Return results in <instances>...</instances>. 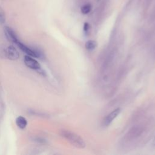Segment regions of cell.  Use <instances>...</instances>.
Instances as JSON below:
<instances>
[{
  "label": "cell",
  "mask_w": 155,
  "mask_h": 155,
  "mask_svg": "<svg viewBox=\"0 0 155 155\" xmlns=\"http://www.w3.org/2000/svg\"><path fill=\"white\" fill-rule=\"evenodd\" d=\"M153 144L154 146H155V137L154 138V140H153Z\"/></svg>",
  "instance_id": "12"
},
{
  "label": "cell",
  "mask_w": 155,
  "mask_h": 155,
  "mask_svg": "<svg viewBox=\"0 0 155 155\" xmlns=\"http://www.w3.org/2000/svg\"><path fill=\"white\" fill-rule=\"evenodd\" d=\"M4 33H5L6 38H7V39L9 41L16 44L19 41L15 32L10 27H9L8 26L5 27H4Z\"/></svg>",
  "instance_id": "5"
},
{
  "label": "cell",
  "mask_w": 155,
  "mask_h": 155,
  "mask_svg": "<svg viewBox=\"0 0 155 155\" xmlns=\"http://www.w3.org/2000/svg\"><path fill=\"white\" fill-rule=\"evenodd\" d=\"M97 46V43L96 41L93 40L88 41L85 44V47L88 50H94Z\"/></svg>",
  "instance_id": "8"
},
{
  "label": "cell",
  "mask_w": 155,
  "mask_h": 155,
  "mask_svg": "<svg viewBox=\"0 0 155 155\" xmlns=\"http://www.w3.org/2000/svg\"><path fill=\"white\" fill-rule=\"evenodd\" d=\"M24 62L25 65L31 69L39 70L41 68V65L38 62V61H37L35 59H34L33 57L30 56L29 55L27 54L24 56Z\"/></svg>",
  "instance_id": "2"
},
{
  "label": "cell",
  "mask_w": 155,
  "mask_h": 155,
  "mask_svg": "<svg viewBox=\"0 0 155 155\" xmlns=\"http://www.w3.org/2000/svg\"><path fill=\"white\" fill-rule=\"evenodd\" d=\"M16 124L21 129H24L27 125V119L22 116H19L16 117L15 120Z\"/></svg>",
  "instance_id": "7"
},
{
  "label": "cell",
  "mask_w": 155,
  "mask_h": 155,
  "mask_svg": "<svg viewBox=\"0 0 155 155\" xmlns=\"http://www.w3.org/2000/svg\"><path fill=\"white\" fill-rule=\"evenodd\" d=\"M84 31L85 33H87L90 29V26L88 25V23H85L84 24Z\"/></svg>",
  "instance_id": "11"
},
{
  "label": "cell",
  "mask_w": 155,
  "mask_h": 155,
  "mask_svg": "<svg viewBox=\"0 0 155 155\" xmlns=\"http://www.w3.org/2000/svg\"><path fill=\"white\" fill-rule=\"evenodd\" d=\"M97 1H99V0H97Z\"/></svg>",
  "instance_id": "13"
},
{
  "label": "cell",
  "mask_w": 155,
  "mask_h": 155,
  "mask_svg": "<svg viewBox=\"0 0 155 155\" xmlns=\"http://www.w3.org/2000/svg\"><path fill=\"white\" fill-rule=\"evenodd\" d=\"M120 109L119 108H116L113 111H112L109 114H108L106 117L105 118L104 120V125L105 126H108L109 125L112 121L117 116V115L120 113Z\"/></svg>",
  "instance_id": "6"
},
{
  "label": "cell",
  "mask_w": 155,
  "mask_h": 155,
  "mask_svg": "<svg viewBox=\"0 0 155 155\" xmlns=\"http://www.w3.org/2000/svg\"><path fill=\"white\" fill-rule=\"evenodd\" d=\"M91 10V5L90 4H84V5L82 6L81 8V11L82 12V13L86 15L88 14L89 12H90Z\"/></svg>",
  "instance_id": "9"
},
{
  "label": "cell",
  "mask_w": 155,
  "mask_h": 155,
  "mask_svg": "<svg viewBox=\"0 0 155 155\" xmlns=\"http://www.w3.org/2000/svg\"><path fill=\"white\" fill-rule=\"evenodd\" d=\"M4 16H5L4 12L0 7V21H4Z\"/></svg>",
  "instance_id": "10"
},
{
  "label": "cell",
  "mask_w": 155,
  "mask_h": 155,
  "mask_svg": "<svg viewBox=\"0 0 155 155\" xmlns=\"http://www.w3.org/2000/svg\"><path fill=\"white\" fill-rule=\"evenodd\" d=\"M5 54L8 59L13 61L17 60L19 57V53L13 45H9L5 48Z\"/></svg>",
  "instance_id": "4"
},
{
  "label": "cell",
  "mask_w": 155,
  "mask_h": 155,
  "mask_svg": "<svg viewBox=\"0 0 155 155\" xmlns=\"http://www.w3.org/2000/svg\"><path fill=\"white\" fill-rule=\"evenodd\" d=\"M16 44L17 46L24 53H25L27 55H29L30 56H32L33 58H39L40 57V53L38 51H36V50H33L31 49L30 47H27L19 41H18Z\"/></svg>",
  "instance_id": "3"
},
{
  "label": "cell",
  "mask_w": 155,
  "mask_h": 155,
  "mask_svg": "<svg viewBox=\"0 0 155 155\" xmlns=\"http://www.w3.org/2000/svg\"><path fill=\"white\" fill-rule=\"evenodd\" d=\"M61 134L66 139L73 145L79 148H82L85 147V143L83 139L77 134L68 130H61Z\"/></svg>",
  "instance_id": "1"
}]
</instances>
